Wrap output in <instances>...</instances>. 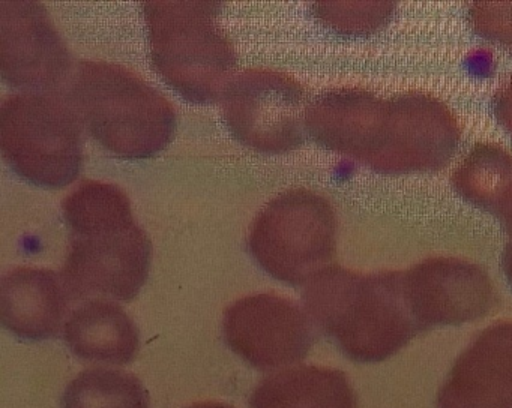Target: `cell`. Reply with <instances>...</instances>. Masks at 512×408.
I'll list each match as a JSON object with an SVG mask.
<instances>
[{
    "instance_id": "cell-1",
    "label": "cell",
    "mask_w": 512,
    "mask_h": 408,
    "mask_svg": "<svg viewBox=\"0 0 512 408\" xmlns=\"http://www.w3.org/2000/svg\"><path fill=\"white\" fill-rule=\"evenodd\" d=\"M304 119L317 143L377 170L440 167L458 140L449 111L427 96L380 101L361 90H329L308 105Z\"/></svg>"
},
{
    "instance_id": "cell-2",
    "label": "cell",
    "mask_w": 512,
    "mask_h": 408,
    "mask_svg": "<svg viewBox=\"0 0 512 408\" xmlns=\"http://www.w3.org/2000/svg\"><path fill=\"white\" fill-rule=\"evenodd\" d=\"M68 249L62 279L73 300L131 302L148 281L152 243L119 186L83 180L62 203Z\"/></svg>"
},
{
    "instance_id": "cell-3",
    "label": "cell",
    "mask_w": 512,
    "mask_h": 408,
    "mask_svg": "<svg viewBox=\"0 0 512 408\" xmlns=\"http://www.w3.org/2000/svg\"><path fill=\"white\" fill-rule=\"evenodd\" d=\"M302 299L308 318L355 362H382L419 332L401 272L328 266L307 282Z\"/></svg>"
},
{
    "instance_id": "cell-4",
    "label": "cell",
    "mask_w": 512,
    "mask_h": 408,
    "mask_svg": "<svg viewBox=\"0 0 512 408\" xmlns=\"http://www.w3.org/2000/svg\"><path fill=\"white\" fill-rule=\"evenodd\" d=\"M65 98L83 128L119 158H152L166 149L175 135L173 105L125 66L82 60Z\"/></svg>"
},
{
    "instance_id": "cell-5",
    "label": "cell",
    "mask_w": 512,
    "mask_h": 408,
    "mask_svg": "<svg viewBox=\"0 0 512 408\" xmlns=\"http://www.w3.org/2000/svg\"><path fill=\"white\" fill-rule=\"evenodd\" d=\"M221 3L146 2L149 51L155 71L194 104L221 101L235 75V48L217 23Z\"/></svg>"
},
{
    "instance_id": "cell-6",
    "label": "cell",
    "mask_w": 512,
    "mask_h": 408,
    "mask_svg": "<svg viewBox=\"0 0 512 408\" xmlns=\"http://www.w3.org/2000/svg\"><path fill=\"white\" fill-rule=\"evenodd\" d=\"M82 122L65 96L55 92L8 95L0 104V152L23 179L64 188L83 162Z\"/></svg>"
},
{
    "instance_id": "cell-7",
    "label": "cell",
    "mask_w": 512,
    "mask_h": 408,
    "mask_svg": "<svg viewBox=\"0 0 512 408\" xmlns=\"http://www.w3.org/2000/svg\"><path fill=\"white\" fill-rule=\"evenodd\" d=\"M337 219L331 203L308 189H292L254 219L248 251L266 273L287 284H307L332 260Z\"/></svg>"
},
{
    "instance_id": "cell-8",
    "label": "cell",
    "mask_w": 512,
    "mask_h": 408,
    "mask_svg": "<svg viewBox=\"0 0 512 408\" xmlns=\"http://www.w3.org/2000/svg\"><path fill=\"white\" fill-rule=\"evenodd\" d=\"M305 90L286 72L245 69L221 96L223 117L233 137L262 153H287L302 141Z\"/></svg>"
},
{
    "instance_id": "cell-9",
    "label": "cell",
    "mask_w": 512,
    "mask_h": 408,
    "mask_svg": "<svg viewBox=\"0 0 512 408\" xmlns=\"http://www.w3.org/2000/svg\"><path fill=\"white\" fill-rule=\"evenodd\" d=\"M223 333L230 350L260 371L301 363L313 345L308 315L275 293L232 303L224 312Z\"/></svg>"
},
{
    "instance_id": "cell-10",
    "label": "cell",
    "mask_w": 512,
    "mask_h": 408,
    "mask_svg": "<svg viewBox=\"0 0 512 408\" xmlns=\"http://www.w3.org/2000/svg\"><path fill=\"white\" fill-rule=\"evenodd\" d=\"M73 59L46 6L0 0V74L29 92H50L70 77Z\"/></svg>"
},
{
    "instance_id": "cell-11",
    "label": "cell",
    "mask_w": 512,
    "mask_h": 408,
    "mask_svg": "<svg viewBox=\"0 0 512 408\" xmlns=\"http://www.w3.org/2000/svg\"><path fill=\"white\" fill-rule=\"evenodd\" d=\"M401 275L407 305L419 330L458 326L484 317L496 299L487 273L457 258H431Z\"/></svg>"
},
{
    "instance_id": "cell-12",
    "label": "cell",
    "mask_w": 512,
    "mask_h": 408,
    "mask_svg": "<svg viewBox=\"0 0 512 408\" xmlns=\"http://www.w3.org/2000/svg\"><path fill=\"white\" fill-rule=\"evenodd\" d=\"M437 408H512V323L473 339L452 366Z\"/></svg>"
},
{
    "instance_id": "cell-13",
    "label": "cell",
    "mask_w": 512,
    "mask_h": 408,
    "mask_svg": "<svg viewBox=\"0 0 512 408\" xmlns=\"http://www.w3.org/2000/svg\"><path fill=\"white\" fill-rule=\"evenodd\" d=\"M71 297L61 275L17 267L0 281V320L14 335L31 341L55 338Z\"/></svg>"
},
{
    "instance_id": "cell-14",
    "label": "cell",
    "mask_w": 512,
    "mask_h": 408,
    "mask_svg": "<svg viewBox=\"0 0 512 408\" xmlns=\"http://www.w3.org/2000/svg\"><path fill=\"white\" fill-rule=\"evenodd\" d=\"M64 336L70 350L86 362L127 365L140 348L133 318L107 299H91L71 311Z\"/></svg>"
},
{
    "instance_id": "cell-15",
    "label": "cell",
    "mask_w": 512,
    "mask_h": 408,
    "mask_svg": "<svg viewBox=\"0 0 512 408\" xmlns=\"http://www.w3.org/2000/svg\"><path fill=\"white\" fill-rule=\"evenodd\" d=\"M250 405L251 408H356V396L343 371L302 365L263 378L251 395Z\"/></svg>"
},
{
    "instance_id": "cell-16",
    "label": "cell",
    "mask_w": 512,
    "mask_h": 408,
    "mask_svg": "<svg viewBox=\"0 0 512 408\" xmlns=\"http://www.w3.org/2000/svg\"><path fill=\"white\" fill-rule=\"evenodd\" d=\"M62 408H149V395L136 375L88 369L68 384Z\"/></svg>"
},
{
    "instance_id": "cell-17",
    "label": "cell",
    "mask_w": 512,
    "mask_h": 408,
    "mask_svg": "<svg viewBox=\"0 0 512 408\" xmlns=\"http://www.w3.org/2000/svg\"><path fill=\"white\" fill-rule=\"evenodd\" d=\"M317 17L340 33H370L391 17L389 3H317Z\"/></svg>"
},
{
    "instance_id": "cell-18",
    "label": "cell",
    "mask_w": 512,
    "mask_h": 408,
    "mask_svg": "<svg viewBox=\"0 0 512 408\" xmlns=\"http://www.w3.org/2000/svg\"><path fill=\"white\" fill-rule=\"evenodd\" d=\"M473 26L485 38L494 39L500 44L512 47V5H476L473 6Z\"/></svg>"
},
{
    "instance_id": "cell-19",
    "label": "cell",
    "mask_w": 512,
    "mask_h": 408,
    "mask_svg": "<svg viewBox=\"0 0 512 408\" xmlns=\"http://www.w3.org/2000/svg\"><path fill=\"white\" fill-rule=\"evenodd\" d=\"M488 210L499 215L508 233V245L503 254V269L512 285V177L487 201Z\"/></svg>"
},
{
    "instance_id": "cell-20",
    "label": "cell",
    "mask_w": 512,
    "mask_h": 408,
    "mask_svg": "<svg viewBox=\"0 0 512 408\" xmlns=\"http://www.w3.org/2000/svg\"><path fill=\"white\" fill-rule=\"evenodd\" d=\"M496 111L500 122L512 134V78L497 93Z\"/></svg>"
},
{
    "instance_id": "cell-21",
    "label": "cell",
    "mask_w": 512,
    "mask_h": 408,
    "mask_svg": "<svg viewBox=\"0 0 512 408\" xmlns=\"http://www.w3.org/2000/svg\"><path fill=\"white\" fill-rule=\"evenodd\" d=\"M188 408H233L223 402H199V404L191 405Z\"/></svg>"
}]
</instances>
